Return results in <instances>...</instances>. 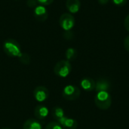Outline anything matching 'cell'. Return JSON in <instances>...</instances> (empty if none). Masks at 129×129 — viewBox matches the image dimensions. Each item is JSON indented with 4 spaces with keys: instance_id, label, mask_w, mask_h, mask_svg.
Listing matches in <instances>:
<instances>
[{
    "instance_id": "1",
    "label": "cell",
    "mask_w": 129,
    "mask_h": 129,
    "mask_svg": "<svg viewBox=\"0 0 129 129\" xmlns=\"http://www.w3.org/2000/svg\"><path fill=\"white\" fill-rule=\"evenodd\" d=\"M3 49L5 53L9 57H19L22 54L19 43L12 39H8L5 41L3 44Z\"/></svg>"
},
{
    "instance_id": "2",
    "label": "cell",
    "mask_w": 129,
    "mask_h": 129,
    "mask_svg": "<svg viewBox=\"0 0 129 129\" xmlns=\"http://www.w3.org/2000/svg\"><path fill=\"white\" fill-rule=\"evenodd\" d=\"M94 103L99 109L103 110H107L110 107L112 104L111 95L107 91L97 92L94 97Z\"/></svg>"
},
{
    "instance_id": "3",
    "label": "cell",
    "mask_w": 129,
    "mask_h": 129,
    "mask_svg": "<svg viewBox=\"0 0 129 129\" xmlns=\"http://www.w3.org/2000/svg\"><path fill=\"white\" fill-rule=\"evenodd\" d=\"M72 71V66L70 63V61L67 60H61L58 61L54 67V73L61 78H65L70 75V73Z\"/></svg>"
},
{
    "instance_id": "4",
    "label": "cell",
    "mask_w": 129,
    "mask_h": 129,
    "mask_svg": "<svg viewBox=\"0 0 129 129\" xmlns=\"http://www.w3.org/2000/svg\"><path fill=\"white\" fill-rule=\"evenodd\" d=\"M80 94V89L78 87L72 85H67L62 91L63 98L67 101H76L79 98Z\"/></svg>"
},
{
    "instance_id": "5",
    "label": "cell",
    "mask_w": 129,
    "mask_h": 129,
    "mask_svg": "<svg viewBox=\"0 0 129 129\" xmlns=\"http://www.w3.org/2000/svg\"><path fill=\"white\" fill-rule=\"evenodd\" d=\"M59 23L62 29L66 31H70L75 25V18L70 14L64 13L60 16Z\"/></svg>"
},
{
    "instance_id": "6",
    "label": "cell",
    "mask_w": 129,
    "mask_h": 129,
    "mask_svg": "<svg viewBox=\"0 0 129 129\" xmlns=\"http://www.w3.org/2000/svg\"><path fill=\"white\" fill-rule=\"evenodd\" d=\"M34 98L38 102H43L49 97V91L45 86H37L33 91Z\"/></svg>"
},
{
    "instance_id": "7",
    "label": "cell",
    "mask_w": 129,
    "mask_h": 129,
    "mask_svg": "<svg viewBox=\"0 0 129 129\" xmlns=\"http://www.w3.org/2000/svg\"><path fill=\"white\" fill-rule=\"evenodd\" d=\"M63 129H76L78 127V122L76 120L68 118L66 116L57 121Z\"/></svg>"
},
{
    "instance_id": "8",
    "label": "cell",
    "mask_w": 129,
    "mask_h": 129,
    "mask_svg": "<svg viewBox=\"0 0 129 129\" xmlns=\"http://www.w3.org/2000/svg\"><path fill=\"white\" fill-rule=\"evenodd\" d=\"M111 88V85L110 82L104 78H101L99 79H98V81L96 82V85H95V90L97 92H101V91H107L108 92L109 90Z\"/></svg>"
},
{
    "instance_id": "9",
    "label": "cell",
    "mask_w": 129,
    "mask_h": 129,
    "mask_svg": "<svg viewBox=\"0 0 129 129\" xmlns=\"http://www.w3.org/2000/svg\"><path fill=\"white\" fill-rule=\"evenodd\" d=\"M48 115V109L45 105L39 104L36 107L34 110V116L39 120L45 119Z\"/></svg>"
},
{
    "instance_id": "10",
    "label": "cell",
    "mask_w": 129,
    "mask_h": 129,
    "mask_svg": "<svg viewBox=\"0 0 129 129\" xmlns=\"http://www.w3.org/2000/svg\"><path fill=\"white\" fill-rule=\"evenodd\" d=\"M34 16L36 19L39 21H45L48 17V13L45 7L42 5H38L35 8Z\"/></svg>"
},
{
    "instance_id": "11",
    "label": "cell",
    "mask_w": 129,
    "mask_h": 129,
    "mask_svg": "<svg viewBox=\"0 0 129 129\" xmlns=\"http://www.w3.org/2000/svg\"><path fill=\"white\" fill-rule=\"evenodd\" d=\"M81 87L85 91H92L95 89V81L91 78H84L82 79L80 82Z\"/></svg>"
},
{
    "instance_id": "12",
    "label": "cell",
    "mask_w": 129,
    "mask_h": 129,
    "mask_svg": "<svg viewBox=\"0 0 129 129\" xmlns=\"http://www.w3.org/2000/svg\"><path fill=\"white\" fill-rule=\"evenodd\" d=\"M23 129H42V125L38 119H29L23 123Z\"/></svg>"
},
{
    "instance_id": "13",
    "label": "cell",
    "mask_w": 129,
    "mask_h": 129,
    "mask_svg": "<svg viewBox=\"0 0 129 129\" xmlns=\"http://www.w3.org/2000/svg\"><path fill=\"white\" fill-rule=\"evenodd\" d=\"M67 10L71 13H77L81 8V2L79 0H67L66 2Z\"/></svg>"
},
{
    "instance_id": "14",
    "label": "cell",
    "mask_w": 129,
    "mask_h": 129,
    "mask_svg": "<svg viewBox=\"0 0 129 129\" xmlns=\"http://www.w3.org/2000/svg\"><path fill=\"white\" fill-rule=\"evenodd\" d=\"M52 116L56 120V122H57L59 119H60L61 118L65 116V113H64L63 110L60 107H54L52 109Z\"/></svg>"
},
{
    "instance_id": "15",
    "label": "cell",
    "mask_w": 129,
    "mask_h": 129,
    "mask_svg": "<svg viewBox=\"0 0 129 129\" xmlns=\"http://www.w3.org/2000/svg\"><path fill=\"white\" fill-rule=\"evenodd\" d=\"M65 55H66L67 60H68V61L74 60L76 58V57H77V51L73 48H69L66 51Z\"/></svg>"
},
{
    "instance_id": "16",
    "label": "cell",
    "mask_w": 129,
    "mask_h": 129,
    "mask_svg": "<svg viewBox=\"0 0 129 129\" xmlns=\"http://www.w3.org/2000/svg\"><path fill=\"white\" fill-rule=\"evenodd\" d=\"M19 60L22 63H23L25 65H28L30 63V60H30V56L26 53H22L21 55L19 57Z\"/></svg>"
},
{
    "instance_id": "17",
    "label": "cell",
    "mask_w": 129,
    "mask_h": 129,
    "mask_svg": "<svg viewBox=\"0 0 129 129\" xmlns=\"http://www.w3.org/2000/svg\"><path fill=\"white\" fill-rule=\"evenodd\" d=\"M45 129H63V128L57 122L55 121V122H51L50 123H48Z\"/></svg>"
},
{
    "instance_id": "18",
    "label": "cell",
    "mask_w": 129,
    "mask_h": 129,
    "mask_svg": "<svg viewBox=\"0 0 129 129\" xmlns=\"http://www.w3.org/2000/svg\"><path fill=\"white\" fill-rule=\"evenodd\" d=\"M111 1L113 5H115L116 6H119V7L125 6L128 2V0H111Z\"/></svg>"
},
{
    "instance_id": "19",
    "label": "cell",
    "mask_w": 129,
    "mask_h": 129,
    "mask_svg": "<svg viewBox=\"0 0 129 129\" xmlns=\"http://www.w3.org/2000/svg\"><path fill=\"white\" fill-rule=\"evenodd\" d=\"M26 5L29 8H36L38 6V1L37 0H27Z\"/></svg>"
},
{
    "instance_id": "20",
    "label": "cell",
    "mask_w": 129,
    "mask_h": 129,
    "mask_svg": "<svg viewBox=\"0 0 129 129\" xmlns=\"http://www.w3.org/2000/svg\"><path fill=\"white\" fill-rule=\"evenodd\" d=\"M124 47L125 50L129 53V36H127L124 39Z\"/></svg>"
},
{
    "instance_id": "21",
    "label": "cell",
    "mask_w": 129,
    "mask_h": 129,
    "mask_svg": "<svg viewBox=\"0 0 129 129\" xmlns=\"http://www.w3.org/2000/svg\"><path fill=\"white\" fill-rule=\"evenodd\" d=\"M37 1L39 2V4L42 5H49L54 2V0H37Z\"/></svg>"
},
{
    "instance_id": "22",
    "label": "cell",
    "mask_w": 129,
    "mask_h": 129,
    "mask_svg": "<svg viewBox=\"0 0 129 129\" xmlns=\"http://www.w3.org/2000/svg\"><path fill=\"white\" fill-rule=\"evenodd\" d=\"M124 26L127 29V31L129 32V14L127 15V17H125L124 20Z\"/></svg>"
},
{
    "instance_id": "23",
    "label": "cell",
    "mask_w": 129,
    "mask_h": 129,
    "mask_svg": "<svg viewBox=\"0 0 129 129\" xmlns=\"http://www.w3.org/2000/svg\"><path fill=\"white\" fill-rule=\"evenodd\" d=\"M64 37L67 39H71L73 38V33H71L70 31H67V33H64Z\"/></svg>"
},
{
    "instance_id": "24",
    "label": "cell",
    "mask_w": 129,
    "mask_h": 129,
    "mask_svg": "<svg viewBox=\"0 0 129 129\" xmlns=\"http://www.w3.org/2000/svg\"><path fill=\"white\" fill-rule=\"evenodd\" d=\"M110 0H98V2L101 5H106L109 2Z\"/></svg>"
},
{
    "instance_id": "25",
    "label": "cell",
    "mask_w": 129,
    "mask_h": 129,
    "mask_svg": "<svg viewBox=\"0 0 129 129\" xmlns=\"http://www.w3.org/2000/svg\"><path fill=\"white\" fill-rule=\"evenodd\" d=\"M2 129H11V128H3Z\"/></svg>"
},
{
    "instance_id": "26",
    "label": "cell",
    "mask_w": 129,
    "mask_h": 129,
    "mask_svg": "<svg viewBox=\"0 0 129 129\" xmlns=\"http://www.w3.org/2000/svg\"><path fill=\"white\" fill-rule=\"evenodd\" d=\"M101 129H107V128H101Z\"/></svg>"
}]
</instances>
